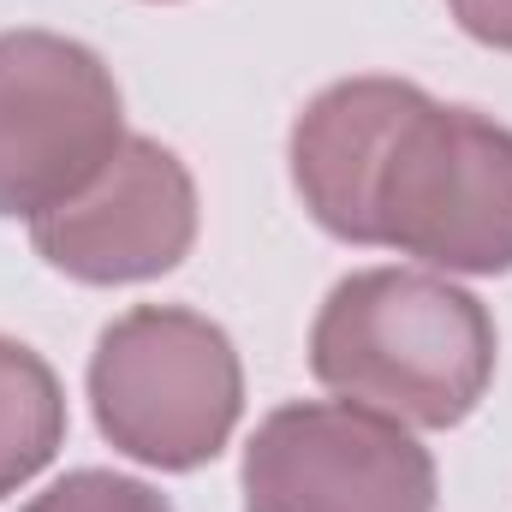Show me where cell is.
Here are the masks:
<instances>
[{
	"instance_id": "6da1fadb",
	"label": "cell",
	"mask_w": 512,
	"mask_h": 512,
	"mask_svg": "<svg viewBox=\"0 0 512 512\" xmlns=\"http://www.w3.org/2000/svg\"><path fill=\"white\" fill-rule=\"evenodd\" d=\"M316 227L447 274L512 268V131L405 78H340L292 126Z\"/></svg>"
},
{
	"instance_id": "5b68a950",
	"label": "cell",
	"mask_w": 512,
	"mask_h": 512,
	"mask_svg": "<svg viewBox=\"0 0 512 512\" xmlns=\"http://www.w3.org/2000/svg\"><path fill=\"white\" fill-rule=\"evenodd\" d=\"M245 512H435V459L364 405H280L245 447Z\"/></svg>"
},
{
	"instance_id": "52a82bcc",
	"label": "cell",
	"mask_w": 512,
	"mask_h": 512,
	"mask_svg": "<svg viewBox=\"0 0 512 512\" xmlns=\"http://www.w3.org/2000/svg\"><path fill=\"white\" fill-rule=\"evenodd\" d=\"M60 435H66V399L54 370L30 346L0 340V495L30 483L54 459Z\"/></svg>"
},
{
	"instance_id": "3957f363",
	"label": "cell",
	"mask_w": 512,
	"mask_h": 512,
	"mask_svg": "<svg viewBox=\"0 0 512 512\" xmlns=\"http://www.w3.org/2000/svg\"><path fill=\"white\" fill-rule=\"evenodd\" d=\"M90 405L120 453L155 471H197L227 447L239 423V352L197 310L137 304L96 340Z\"/></svg>"
},
{
	"instance_id": "9c48e42d",
	"label": "cell",
	"mask_w": 512,
	"mask_h": 512,
	"mask_svg": "<svg viewBox=\"0 0 512 512\" xmlns=\"http://www.w3.org/2000/svg\"><path fill=\"white\" fill-rule=\"evenodd\" d=\"M447 6H453V18H459L465 36L512 54V0H447Z\"/></svg>"
},
{
	"instance_id": "ba28073f",
	"label": "cell",
	"mask_w": 512,
	"mask_h": 512,
	"mask_svg": "<svg viewBox=\"0 0 512 512\" xmlns=\"http://www.w3.org/2000/svg\"><path fill=\"white\" fill-rule=\"evenodd\" d=\"M24 512H173L149 483L114 477V471H72L54 489H42Z\"/></svg>"
},
{
	"instance_id": "8992f818",
	"label": "cell",
	"mask_w": 512,
	"mask_h": 512,
	"mask_svg": "<svg viewBox=\"0 0 512 512\" xmlns=\"http://www.w3.org/2000/svg\"><path fill=\"white\" fill-rule=\"evenodd\" d=\"M30 245L84 286L155 280L197 245V185L173 149L126 137L78 197L30 221Z\"/></svg>"
},
{
	"instance_id": "277c9868",
	"label": "cell",
	"mask_w": 512,
	"mask_h": 512,
	"mask_svg": "<svg viewBox=\"0 0 512 512\" xmlns=\"http://www.w3.org/2000/svg\"><path fill=\"white\" fill-rule=\"evenodd\" d=\"M114 72L72 36H0V215H48L126 143Z\"/></svg>"
},
{
	"instance_id": "7a4b0ae2",
	"label": "cell",
	"mask_w": 512,
	"mask_h": 512,
	"mask_svg": "<svg viewBox=\"0 0 512 512\" xmlns=\"http://www.w3.org/2000/svg\"><path fill=\"white\" fill-rule=\"evenodd\" d=\"M310 370L346 405L417 429H453L489 393L495 322L441 274L364 268L328 292L310 328Z\"/></svg>"
}]
</instances>
